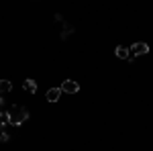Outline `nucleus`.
<instances>
[{"label": "nucleus", "instance_id": "0eeeda50", "mask_svg": "<svg viewBox=\"0 0 153 151\" xmlns=\"http://www.w3.org/2000/svg\"><path fill=\"white\" fill-rule=\"evenodd\" d=\"M23 86H25V90H27L29 94H35L37 92V82L31 80V78H27V80L23 82Z\"/></svg>", "mask_w": 153, "mask_h": 151}, {"label": "nucleus", "instance_id": "f257e3e1", "mask_svg": "<svg viewBox=\"0 0 153 151\" xmlns=\"http://www.w3.org/2000/svg\"><path fill=\"white\" fill-rule=\"evenodd\" d=\"M27 118H29V110H27L25 106H10V108L6 110V123H8V125L19 127V125H23Z\"/></svg>", "mask_w": 153, "mask_h": 151}, {"label": "nucleus", "instance_id": "7ed1b4c3", "mask_svg": "<svg viewBox=\"0 0 153 151\" xmlns=\"http://www.w3.org/2000/svg\"><path fill=\"white\" fill-rule=\"evenodd\" d=\"M61 92H68V94H76L78 90H80V84L78 82H74V80H65V82H61Z\"/></svg>", "mask_w": 153, "mask_h": 151}, {"label": "nucleus", "instance_id": "9d476101", "mask_svg": "<svg viewBox=\"0 0 153 151\" xmlns=\"http://www.w3.org/2000/svg\"><path fill=\"white\" fill-rule=\"evenodd\" d=\"M4 115H6V112H4V110L0 108V121H6V118H4Z\"/></svg>", "mask_w": 153, "mask_h": 151}, {"label": "nucleus", "instance_id": "1a4fd4ad", "mask_svg": "<svg viewBox=\"0 0 153 151\" xmlns=\"http://www.w3.org/2000/svg\"><path fill=\"white\" fill-rule=\"evenodd\" d=\"M74 33V27L71 25H68V23H63V31H61V39H68V37Z\"/></svg>", "mask_w": 153, "mask_h": 151}, {"label": "nucleus", "instance_id": "9b49d317", "mask_svg": "<svg viewBox=\"0 0 153 151\" xmlns=\"http://www.w3.org/2000/svg\"><path fill=\"white\" fill-rule=\"evenodd\" d=\"M2 106H4V98H0V108H2Z\"/></svg>", "mask_w": 153, "mask_h": 151}, {"label": "nucleus", "instance_id": "20e7f679", "mask_svg": "<svg viewBox=\"0 0 153 151\" xmlns=\"http://www.w3.org/2000/svg\"><path fill=\"white\" fill-rule=\"evenodd\" d=\"M114 55H117L118 59H129L131 57V49L125 45H118L117 49H114Z\"/></svg>", "mask_w": 153, "mask_h": 151}, {"label": "nucleus", "instance_id": "f03ea898", "mask_svg": "<svg viewBox=\"0 0 153 151\" xmlns=\"http://www.w3.org/2000/svg\"><path fill=\"white\" fill-rule=\"evenodd\" d=\"M129 49H131V57H137V55H147V53H149V45H147L145 41L133 43Z\"/></svg>", "mask_w": 153, "mask_h": 151}, {"label": "nucleus", "instance_id": "423d86ee", "mask_svg": "<svg viewBox=\"0 0 153 151\" xmlns=\"http://www.w3.org/2000/svg\"><path fill=\"white\" fill-rule=\"evenodd\" d=\"M10 139V135H8V125H6V121H0V141H6Z\"/></svg>", "mask_w": 153, "mask_h": 151}, {"label": "nucleus", "instance_id": "39448f33", "mask_svg": "<svg viewBox=\"0 0 153 151\" xmlns=\"http://www.w3.org/2000/svg\"><path fill=\"white\" fill-rule=\"evenodd\" d=\"M59 96H61V88H49L47 94H45V98H47L49 102H57Z\"/></svg>", "mask_w": 153, "mask_h": 151}, {"label": "nucleus", "instance_id": "6e6552de", "mask_svg": "<svg viewBox=\"0 0 153 151\" xmlns=\"http://www.w3.org/2000/svg\"><path fill=\"white\" fill-rule=\"evenodd\" d=\"M12 90V82L8 80H0V94H8Z\"/></svg>", "mask_w": 153, "mask_h": 151}]
</instances>
